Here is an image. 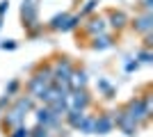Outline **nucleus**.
I'll use <instances>...</instances> for the list:
<instances>
[{"label": "nucleus", "instance_id": "1", "mask_svg": "<svg viewBox=\"0 0 153 137\" xmlns=\"http://www.w3.org/2000/svg\"><path fill=\"white\" fill-rule=\"evenodd\" d=\"M130 119H135L137 124L140 121H146L151 117V98H133L130 103L126 105V110H123Z\"/></svg>", "mask_w": 153, "mask_h": 137}, {"label": "nucleus", "instance_id": "2", "mask_svg": "<svg viewBox=\"0 0 153 137\" xmlns=\"http://www.w3.org/2000/svg\"><path fill=\"white\" fill-rule=\"evenodd\" d=\"M87 103H89V96H87L85 89H71V96H66V107H69V110L85 112Z\"/></svg>", "mask_w": 153, "mask_h": 137}, {"label": "nucleus", "instance_id": "3", "mask_svg": "<svg viewBox=\"0 0 153 137\" xmlns=\"http://www.w3.org/2000/svg\"><path fill=\"white\" fill-rule=\"evenodd\" d=\"M21 16H23V25L25 27L34 25V23H37V0H23Z\"/></svg>", "mask_w": 153, "mask_h": 137}, {"label": "nucleus", "instance_id": "4", "mask_svg": "<svg viewBox=\"0 0 153 137\" xmlns=\"http://www.w3.org/2000/svg\"><path fill=\"white\" fill-rule=\"evenodd\" d=\"M133 27L140 34H151V30H153V16H151V12H146L144 16H140V19H135Z\"/></svg>", "mask_w": 153, "mask_h": 137}, {"label": "nucleus", "instance_id": "5", "mask_svg": "<svg viewBox=\"0 0 153 137\" xmlns=\"http://www.w3.org/2000/svg\"><path fill=\"white\" fill-rule=\"evenodd\" d=\"M117 126H119L126 135H135V130H137V121H135V119H130L126 112H121V114L117 117Z\"/></svg>", "mask_w": 153, "mask_h": 137}, {"label": "nucleus", "instance_id": "6", "mask_svg": "<svg viewBox=\"0 0 153 137\" xmlns=\"http://www.w3.org/2000/svg\"><path fill=\"white\" fill-rule=\"evenodd\" d=\"M66 82H69V89H85V85H87V73L73 69Z\"/></svg>", "mask_w": 153, "mask_h": 137}, {"label": "nucleus", "instance_id": "7", "mask_svg": "<svg viewBox=\"0 0 153 137\" xmlns=\"http://www.w3.org/2000/svg\"><path fill=\"white\" fill-rule=\"evenodd\" d=\"M105 27H108L105 19H103V16H94V19H91L89 23L85 25V30H87V32L94 37V34H103V32H105Z\"/></svg>", "mask_w": 153, "mask_h": 137}, {"label": "nucleus", "instance_id": "8", "mask_svg": "<svg viewBox=\"0 0 153 137\" xmlns=\"http://www.w3.org/2000/svg\"><path fill=\"white\" fill-rule=\"evenodd\" d=\"M27 89H30V94H32V96L41 98V96H44V91L48 89V82H46V80H41L39 76H34V78L30 80V85H27Z\"/></svg>", "mask_w": 153, "mask_h": 137}, {"label": "nucleus", "instance_id": "9", "mask_svg": "<svg viewBox=\"0 0 153 137\" xmlns=\"http://www.w3.org/2000/svg\"><path fill=\"white\" fill-rule=\"evenodd\" d=\"M110 130H112V119H110L108 114L94 119V133H98V135H108Z\"/></svg>", "mask_w": 153, "mask_h": 137}, {"label": "nucleus", "instance_id": "10", "mask_svg": "<svg viewBox=\"0 0 153 137\" xmlns=\"http://www.w3.org/2000/svg\"><path fill=\"white\" fill-rule=\"evenodd\" d=\"M37 121H39V126H46V128H48L51 124L57 121V117L51 112V107H41V110H37Z\"/></svg>", "mask_w": 153, "mask_h": 137}, {"label": "nucleus", "instance_id": "11", "mask_svg": "<svg viewBox=\"0 0 153 137\" xmlns=\"http://www.w3.org/2000/svg\"><path fill=\"white\" fill-rule=\"evenodd\" d=\"M112 46V37H108V34H94V41H91V48H96V50H103V48H110Z\"/></svg>", "mask_w": 153, "mask_h": 137}, {"label": "nucleus", "instance_id": "12", "mask_svg": "<svg viewBox=\"0 0 153 137\" xmlns=\"http://www.w3.org/2000/svg\"><path fill=\"white\" fill-rule=\"evenodd\" d=\"M110 21H112L110 25H112V27H117V30H121V27H123V25L128 23L126 14H123V12H114V9L110 12Z\"/></svg>", "mask_w": 153, "mask_h": 137}, {"label": "nucleus", "instance_id": "13", "mask_svg": "<svg viewBox=\"0 0 153 137\" xmlns=\"http://www.w3.org/2000/svg\"><path fill=\"white\" fill-rule=\"evenodd\" d=\"M30 107H32L30 98H19V101H16V110H19V112H27Z\"/></svg>", "mask_w": 153, "mask_h": 137}, {"label": "nucleus", "instance_id": "14", "mask_svg": "<svg viewBox=\"0 0 153 137\" xmlns=\"http://www.w3.org/2000/svg\"><path fill=\"white\" fill-rule=\"evenodd\" d=\"M32 137H48V130H46V126H39L37 130H34V135Z\"/></svg>", "mask_w": 153, "mask_h": 137}, {"label": "nucleus", "instance_id": "15", "mask_svg": "<svg viewBox=\"0 0 153 137\" xmlns=\"http://www.w3.org/2000/svg\"><path fill=\"white\" fill-rule=\"evenodd\" d=\"M140 59L144 62V64H149V62H151V53H149V50H142L140 53Z\"/></svg>", "mask_w": 153, "mask_h": 137}, {"label": "nucleus", "instance_id": "16", "mask_svg": "<svg viewBox=\"0 0 153 137\" xmlns=\"http://www.w3.org/2000/svg\"><path fill=\"white\" fill-rule=\"evenodd\" d=\"M12 137H30V130H25V128H19V130L14 133Z\"/></svg>", "mask_w": 153, "mask_h": 137}, {"label": "nucleus", "instance_id": "17", "mask_svg": "<svg viewBox=\"0 0 153 137\" xmlns=\"http://www.w3.org/2000/svg\"><path fill=\"white\" fill-rule=\"evenodd\" d=\"M142 7H144V12H151L153 9V0H142Z\"/></svg>", "mask_w": 153, "mask_h": 137}, {"label": "nucleus", "instance_id": "18", "mask_svg": "<svg viewBox=\"0 0 153 137\" xmlns=\"http://www.w3.org/2000/svg\"><path fill=\"white\" fill-rule=\"evenodd\" d=\"M7 9H9V2H7V0H2V2H0V16H2Z\"/></svg>", "mask_w": 153, "mask_h": 137}, {"label": "nucleus", "instance_id": "19", "mask_svg": "<svg viewBox=\"0 0 153 137\" xmlns=\"http://www.w3.org/2000/svg\"><path fill=\"white\" fill-rule=\"evenodd\" d=\"M94 7H96V0H91V2H87V7H85V9H82V14L91 12V9H94Z\"/></svg>", "mask_w": 153, "mask_h": 137}, {"label": "nucleus", "instance_id": "20", "mask_svg": "<svg viewBox=\"0 0 153 137\" xmlns=\"http://www.w3.org/2000/svg\"><path fill=\"white\" fill-rule=\"evenodd\" d=\"M14 46H16V44H14V41H5V44H2V48H5V50H7V48H9V50H12Z\"/></svg>", "mask_w": 153, "mask_h": 137}]
</instances>
